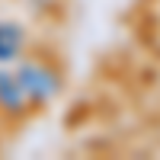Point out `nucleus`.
I'll use <instances>...</instances> for the list:
<instances>
[{
	"instance_id": "7ed1b4c3",
	"label": "nucleus",
	"mask_w": 160,
	"mask_h": 160,
	"mask_svg": "<svg viewBox=\"0 0 160 160\" xmlns=\"http://www.w3.org/2000/svg\"><path fill=\"white\" fill-rule=\"evenodd\" d=\"M22 42V32L16 26H0V61H10Z\"/></svg>"
},
{
	"instance_id": "f257e3e1",
	"label": "nucleus",
	"mask_w": 160,
	"mask_h": 160,
	"mask_svg": "<svg viewBox=\"0 0 160 160\" xmlns=\"http://www.w3.org/2000/svg\"><path fill=\"white\" fill-rule=\"evenodd\" d=\"M16 80H19L22 93L32 96V99H48L51 93L58 90V77L48 68H42V64H26V68L16 74Z\"/></svg>"
},
{
	"instance_id": "f03ea898",
	"label": "nucleus",
	"mask_w": 160,
	"mask_h": 160,
	"mask_svg": "<svg viewBox=\"0 0 160 160\" xmlns=\"http://www.w3.org/2000/svg\"><path fill=\"white\" fill-rule=\"evenodd\" d=\"M22 102H26V93H22V87H19V80L10 77V74H0V106L19 112Z\"/></svg>"
}]
</instances>
